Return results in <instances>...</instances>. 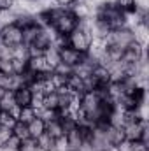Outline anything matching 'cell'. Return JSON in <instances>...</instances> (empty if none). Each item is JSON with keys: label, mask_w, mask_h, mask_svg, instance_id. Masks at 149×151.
I'll return each instance as SVG.
<instances>
[{"label": "cell", "mask_w": 149, "mask_h": 151, "mask_svg": "<svg viewBox=\"0 0 149 151\" xmlns=\"http://www.w3.org/2000/svg\"><path fill=\"white\" fill-rule=\"evenodd\" d=\"M0 107H2V111H7V113H11V111L16 107V102H14L12 91H7V93L4 95V99L0 100Z\"/></svg>", "instance_id": "18"}, {"label": "cell", "mask_w": 149, "mask_h": 151, "mask_svg": "<svg viewBox=\"0 0 149 151\" xmlns=\"http://www.w3.org/2000/svg\"><path fill=\"white\" fill-rule=\"evenodd\" d=\"M132 151H148V142L133 141V142H132Z\"/></svg>", "instance_id": "26"}, {"label": "cell", "mask_w": 149, "mask_h": 151, "mask_svg": "<svg viewBox=\"0 0 149 151\" xmlns=\"http://www.w3.org/2000/svg\"><path fill=\"white\" fill-rule=\"evenodd\" d=\"M27 127H28V135H30L32 139H37V137H40V135L46 132V123H44L40 118H34Z\"/></svg>", "instance_id": "10"}, {"label": "cell", "mask_w": 149, "mask_h": 151, "mask_svg": "<svg viewBox=\"0 0 149 151\" xmlns=\"http://www.w3.org/2000/svg\"><path fill=\"white\" fill-rule=\"evenodd\" d=\"M12 63V72L16 76H21L27 69H28V60H19V58H11Z\"/></svg>", "instance_id": "19"}, {"label": "cell", "mask_w": 149, "mask_h": 151, "mask_svg": "<svg viewBox=\"0 0 149 151\" xmlns=\"http://www.w3.org/2000/svg\"><path fill=\"white\" fill-rule=\"evenodd\" d=\"M12 97H14V102L18 107H30L32 100H34V93H32L30 86H19L18 90L12 91Z\"/></svg>", "instance_id": "5"}, {"label": "cell", "mask_w": 149, "mask_h": 151, "mask_svg": "<svg viewBox=\"0 0 149 151\" xmlns=\"http://www.w3.org/2000/svg\"><path fill=\"white\" fill-rule=\"evenodd\" d=\"M58 7H63V9H70V5L74 4V2H77V0H53Z\"/></svg>", "instance_id": "28"}, {"label": "cell", "mask_w": 149, "mask_h": 151, "mask_svg": "<svg viewBox=\"0 0 149 151\" xmlns=\"http://www.w3.org/2000/svg\"><path fill=\"white\" fill-rule=\"evenodd\" d=\"M0 111H2V107H0Z\"/></svg>", "instance_id": "31"}, {"label": "cell", "mask_w": 149, "mask_h": 151, "mask_svg": "<svg viewBox=\"0 0 149 151\" xmlns=\"http://www.w3.org/2000/svg\"><path fill=\"white\" fill-rule=\"evenodd\" d=\"M65 141H67V150L69 151H81L82 144H84V141H82V137H81L77 127L65 134Z\"/></svg>", "instance_id": "7"}, {"label": "cell", "mask_w": 149, "mask_h": 151, "mask_svg": "<svg viewBox=\"0 0 149 151\" xmlns=\"http://www.w3.org/2000/svg\"><path fill=\"white\" fill-rule=\"evenodd\" d=\"M67 40H69V46H70V47H74L75 51H79V53H82V55L88 53L90 44H91L90 34L82 32L81 28H75L70 35H67Z\"/></svg>", "instance_id": "2"}, {"label": "cell", "mask_w": 149, "mask_h": 151, "mask_svg": "<svg viewBox=\"0 0 149 151\" xmlns=\"http://www.w3.org/2000/svg\"><path fill=\"white\" fill-rule=\"evenodd\" d=\"M114 5L123 14H126V12H133L137 9V0H114Z\"/></svg>", "instance_id": "13"}, {"label": "cell", "mask_w": 149, "mask_h": 151, "mask_svg": "<svg viewBox=\"0 0 149 151\" xmlns=\"http://www.w3.org/2000/svg\"><path fill=\"white\" fill-rule=\"evenodd\" d=\"M19 144H21V141H19L16 135H11V137H9V141H7L4 146H9V148H19Z\"/></svg>", "instance_id": "27"}, {"label": "cell", "mask_w": 149, "mask_h": 151, "mask_svg": "<svg viewBox=\"0 0 149 151\" xmlns=\"http://www.w3.org/2000/svg\"><path fill=\"white\" fill-rule=\"evenodd\" d=\"M14 7V0H0V11H7Z\"/></svg>", "instance_id": "29"}, {"label": "cell", "mask_w": 149, "mask_h": 151, "mask_svg": "<svg viewBox=\"0 0 149 151\" xmlns=\"http://www.w3.org/2000/svg\"><path fill=\"white\" fill-rule=\"evenodd\" d=\"M82 53H79V51H75L74 47H70V46H65V47H60V62L63 63V65H67V67H70V69H74L75 65H79L81 63V60H82Z\"/></svg>", "instance_id": "4"}, {"label": "cell", "mask_w": 149, "mask_h": 151, "mask_svg": "<svg viewBox=\"0 0 149 151\" xmlns=\"http://www.w3.org/2000/svg\"><path fill=\"white\" fill-rule=\"evenodd\" d=\"M11 58H12V47L0 42V60H11Z\"/></svg>", "instance_id": "23"}, {"label": "cell", "mask_w": 149, "mask_h": 151, "mask_svg": "<svg viewBox=\"0 0 149 151\" xmlns=\"http://www.w3.org/2000/svg\"><path fill=\"white\" fill-rule=\"evenodd\" d=\"M42 107L58 111V93H56V90L51 91V93H47V95H44V99H42Z\"/></svg>", "instance_id": "15"}, {"label": "cell", "mask_w": 149, "mask_h": 151, "mask_svg": "<svg viewBox=\"0 0 149 151\" xmlns=\"http://www.w3.org/2000/svg\"><path fill=\"white\" fill-rule=\"evenodd\" d=\"M12 135V128H7V127H0V146H4L9 137Z\"/></svg>", "instance_id": "24"}, {"label": "cell", "mask_w": 149, "mask_h": 151, "mask_svg": "<svg viewBox=\"0 0 149 151\" xmlns=\"http://www.w3.org/2000/svg\"><path fill=\"white\" fill-rule=\"evenodd\" d=\"M35 148H37V142H35V139H32V137L21 141V144H19V151H34Z\"/></svg>", "instance_id": "22"}, {"label": "cell", "mask_w": 149, "mask_h": 151, "mask_svg": "<svg viewBox=\"0 0 149 151\" xmlns=\"http://www.w3.org/2000/svg\"><path fill=\"white\" fill-rule=\"evenodd\" d=\"M16 121H18V119H16L11 113H7V111H0V127L12 128V127L16 125Z\"/></svg>", "instance_id": "21"}, {"label": "cell", "mask_w": 149, "mask_h": 151, "mask_svg": "<svg viewBox=\"0 0 149 151\" xmlns=\"http://www.w3.org/2000/svg\"><path fill=\"white\" fill-rule=\"evenodd\" d=\"M39 30H40V27H39V25H32V27L23 28V44H25V46H30V44L35 40Z\"/></svg>", "instance_id": "12"}, {"label": "cell", "mask_w": 149, "mask_h": 151, "mask_svg": "<svg viewBox=\"0 0 149 151\" xmlns=\"http://www.w3.org/2000/svg\"><path fill=\"white\" fill-rule=\"evenodd\" d=\"M46 134H47L49 137H53L54 141L60 139V137H63L65 134H63V128H62L60 119H51V121H47V123H46Z\"/></svg>", "instance_id": "11"}, {"label": "cell", "mask_w": 149, "mask_h": 151, "mask_svg": "<svg viewBox=\"0 0 149 151\" xmlns=\"http://www.w3.org/2000/svg\"><path fill=\"white\" fill-rule=\"evenodd\" d=\"M148 128V123L146 121H142V119H139V121H132V123H126L125 127H123V132H125V139H128V141H140V137H142V134H144V130Z\"/></svg>", "instance_id": "3"}, {"label": "cell", "mask_w": 149, "mask_h": 151, "mask_svg": "<svg viewBox=\"0 0 149 151\" xmlns=\"http://www.w3.org/2000/svg\"><path fill=\"white\" fill-rule=\"evenodd\" d=\"M105 137H107V141H109V144L111 146H117L121 141H125V132H123V128H117V127H107L105 128Z\"/></svg>", "instance_id": "9"}, {"label": "cell", "mask_w": 149, "mask_h": 151, "mask_svg": "<svg viewBox=\"0 0 149 151\" xmlns=\"http://www.w3.org/2000/svg\"><path fill=\"white\" fill-rule=\"evenodd\" d=\"M0 72H4V74H14V72H12V63H11V60H0Z\"/></svg>", "instance_id": "25"}, {"label": "cell", "mask_w": 149, "mask_h": 151, "mask_svg": "<svg viewBox=\"0 0 149 151\" xmlns=\"http://www.w3.org/2000/svg\"><path fill=\"white\" fill-rule=\"evenodd\" d=\"M0 42H4L9 47H16L19 44H23V30L19 27H16L14 23L2 27L0 28Z\"/></svg>", "instance_id": "1"}, {"label": "cell", "mask_w": 149, "mask_h": 151, "mask_svg": "<svg viewBox=\"0 0 149 151\" xmlns=\"http://www.w3.org/2000/svg\"><path fill=\"white\" fill-rule=\"evenodd\" d=\"M5 93H7V90H4V88H2V86H0V100H2V99H4V95H5Z\"/></svg>", "instance_id": "30"}, {"label": "cell", "mask_w": 149, "mask_h": 151, "mask_svg": "<svg viewBox=\"0 0 149 151\" xmlns=\"http://www.w3.org/2000/svg\"><path fill=\"white\" fill-rule=\"evenodd\" d=\"M14 18H16V12L12 9L0 11V28L2 27H7V25H12L14 23Z\"/></svg>", "instance_id": "20"}, {"label": "cell", "mask_w": 149, "mask_h": 151, "mask_svg": "<svg viewBox=\"0 0 149 151\" xmlns=\"http://www.w3.org/2000/svg\"><path fill=\"white\" fill-rule=\"evenodd\" d=\"M28 69L35 74H44V72H53L44 58V55H37V56H30L28 58Z\"/></svg>", "instance_id": "6"}, {"label": "cell", "mask_w": 149, "mask_h": 151, "mask_svg": "<svg viewBox=\"0 0 149 151\" xmlns=\"http://www.w3.org/2000/svg\"><path fill=\"white\" fill-rule=\"evenodd\" d=\"M44 58H46V62H47V65H49V69L51 70H54L62 62H60V49L54 46V44H51L46 51H44Z\"/></svg>", "instance_id": "8"}, {"label": "cell", "mask_w": 149, "mask_h": 151, "mask_svg": "<svg viewBox=\"0 0 149 151\" xmlns=\"http://www.w3.org/2000/svg\"><path fill=\"white\" fill-rule=\"evenodd\" d=\"M34 118H37L35 116V109L30 106V107H21L19 109V114H18V121L19 123H25V125H28Z\"/></svg>", "instance_id": "14"}, {"label": "cell", "mask_w": 149, "mask_h": 151, "mask_svg": "<svg viewBox=\"0 0 149 151\" xmlns=\"http://www.w3.org/2000/svg\"><path fill=\"white\" fill-rule=\"evenodd\" d=\"M35 142H37L39 148H42L44 151H49V150H54V142H56V141H54L53 137H49V135L44 132L40 137H37V139H35Z\"/></svg>", "instance_id": "16"}, {"label": "cell", "mask_w": 149, "mask_h": 151, "mask_svg": "<svg viewBox=\"0 0 149 151\" xmlns=\"http://www.w3.org/2000/svg\"><path fill=\"white\" fill-rule=\"evenodd\" d=\"M12 135H16L19 141H25V139H28L30 135H28V127L25 125V123H19V121H16V125L12 127Z\"/></svg>", "instance_id": "17"}]
</instances>
